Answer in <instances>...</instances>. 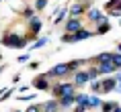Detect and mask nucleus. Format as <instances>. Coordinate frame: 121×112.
Segmentation results:
<instances>
[{"mask_svg":"<svg viewBox=\"0 0 121 112\" xmlns=\"http://www.w3.org/2000/svg\"><path fill=\"white\" fill-rule=\"evenodd\" d=\"M2 43L6 45V47H14V49H21V47H25L27 39H25V37H19V35H14V33H8V35H4Z\"/></svg>","mask_w":121,"mask_h":112,"instance_id":"f257e3e1","label":"nucleus"},{"mask_svg":"<svg viewBox=\"0 0 121 112\" xmlns=\"http://www.w3.org/2000/svg\"><path fill=\"white\" fill-rule=\"evenodd\" d=\"M53 94L56 96H72L74 94V86L72 84H60V86L53 88Z\"/></svg>","mask_w":121,"mask_h":112,"instance_id":"f03ea898","label":"nucleus"},{"mask_svg":"<svg viewBox=\"0 0 121 112\" xmlns=\"http://www.w3.org/2000/svg\"><path fill=\"white\" fill-rule=\"evenodd\" d=\"M68 71H70L68 63H64V65L60 63V65H56V67H53V69L49 71V73H47V77H64V75L68 73Z\"/></svg>","mask_w":121,"mask_h":112,"instance_id":"7ed1b4c3","label":"nucleus"},{"mask_svg":"<svg viewBox=\"0 0 121 112\" xmlns=\"http://www.w3.org/2000/svg\"><path fill=\"white\" fill-rule=\"evenodd\" d=\"M66 29H68V33H78V31H82V25H80L78 19H70L68 25H66Z\"/></svg>","mask_w":121,"mask_h":112,"instance_id":"20e7f679","label":"nucleus"},{"mask_svg":"<svg viewBox=\"0 0 121 112\" xmlns=\"http://www.w3.org/2000/svg\"><path fill=\"white\" fill-rule=\"evenodd\" d=\"M90 35H92V33H90V31H84V29H82V31H78V33H74V35H72V37H74V41H82V39H88Z\"/></svg>","mask_w":121,"mask_h":112,"instance_id":"39448f33","label":"nucleus"},{"mask_svg":"<svg viewBox=\"0 0 121 112\" xmlns=\"http://www.w3.org/2000/svg\"><path fill=\"white\" fill-rule=\"evenodd\" d=\"M96 69H99V73H111V71H115L113 63H101V67H96Z\"/></svg>","mask_w":121,"mask_h":112,"instance_id":"423d86ee","label":"nucleus"},{"mask_svg":"<svg viewBox=\"0 0 121 112\" xmlns=\"http://www.w3.org/2000/svg\"><path fill=\"white\" fill-rule=\"evenodd\" d=\"M101 88H103V92H111V90L115 88V80H111V77H109V80H105V81L101 84Z\"/></svg>","mask_w":121,"mask_h":112,"instance_id":"0eeeda50","label":"nucleus"},{"mask_svg":"<svg viewBox=\"0 0 121 112\" xmlns=\"http://www.w3.org/2000/svg\"><path fill=\"white\" fill-rule=\"evenodd\" d=\"M41 108H45V112H57V102L56 100H49L45 106H41Z\"/></svg>","mask_w":121,"mask_h":112,"instance_id":"6e6552de","label":"nucleus"},{"mask_svg":"<svg viewBox=\"0 0 121 112\" xmlns=\"http://www.w3.org/2000/svg\"><path fill=\"white\" fill-rule=\"evenodd\" d=\"M111 63H113V67H121V53H111Z\"/></svg>","mask_w":121,"mask_h":112,"instance_id":"1a4fd4ad","label":"nucleus"},{"mask_svg":"<svg viewBox=\"0 0 121 112\" xmlns=\"http://www.w3.org/2000/svg\"><path fill=\"white\" fill-rule=\"evenodd\" d=\"M72 102H74V94H72V96H62V100H60V106H62V108H66V106H70Z\"/></svg>","mask_w":121,"mask_h":112,"instance_id":"9d476101","label":"nucleus"},{"mask_svg":"<svg viewBox=\"0 0 121 112\" xmlns=\"http://www.w3.org/2000/svg\"><path fill=\"white\" fill-rule=\"evenodd\" d=\"M86 81H88V73H84V71L76 73V84L78 86H82V84H86Z\"/></svg>","mask_w":121,"mask_h":112,"instance_id":"9b49d317","label":"nucleus"},{"mask_svg":"<svg viewBox=\"0 0 121 112\" xmlns=\"http://www.w3.org/2000/svg\"><path fill=\"white\" fill-rule=\"evenodd\" d=\"M47 80H45V75L43 77H39V80H35V88H39V90H47Z\"/></svg>","mask_w":121,"mask_h":112,"instance_id":"f8f14e48","label":"nucleus"},{"mask_svg":"<svg viewBox=\"0 0 121 112\" xmlns=\"http://www.w3.org/2000/svg\"><path fill=\"white\" fill-rule=\"evenodd\" d=\"M101 106H103V108H101L103 112H113L115 108H117V104H115V102H105V104H101Z\"/></svg>","mask_w":121,"mask_h":112,"instance_id":"ddd939ff","label":"nucleus"},{"mask_svg":"<svg viewBox=\"0 0 121 112\" xmlns=\"http://www.w3.org/2000/svg\"><path fill=\"white\" fill-rule=\"evenodd\" d=\"M70 14L74 16V19H76V16H80V14H82V4H74V6H72V10H70Z\"/></svg>","mask_w":121,"mask_h":112,"instance_id":"4468645a","label":"nucleus"},{"mask_svg":"<svg viewBox=\"0 0 121 112\" xmlns=\"http://www.w3.org/2000/svg\"><path fill=\"white\" fill-rule=\"evenodd\" d=\"M96 61L99 63H111V53H101L96 57Z\"/></svg>","mask_w":121,"mask_h":112,"instance_id":"2eb2a0df","label":"nucleus"},{"mask_svg":"<svg viewBox=\"0 0 121 112\" xmlns=\"http://www.w3.org/2000/svg\"><path fill=\"white\" fill-rule=\"evenodd\" d=\"M39 29H41V20H39V19H33L31 20V33H39Z\"/></svg>","mask_w":121,"mask_h":112,"instance_id":"dca6fc26","label":"nucleus"},{"mask_svg":"<svg viewBox=\"0 0 121 112\" xmlns=\"http://www.w3.org/2000/svg\"><path fill=\"white\" fill-rule=\"evenodd\" d=\"M101 104H103V102H101L99 98H96V96H92V98H88V106H95V108H96V106H101Z\"/></svg>","mask_w":121,"mask_h":112,"instance_id":"f3484780","label":"nucleus"},{"mask_svg":"<svg viewBox=\"0 0 121 112\" xmlns=\"http://www.w3.org/2000/svg\"><path fill=\"white\" fill-rule=\"evenodd\" d=\"M109 12L113 14V16H121V4H119V6H113L111 10H109Z\"/></svg>","mask_w":121,"mask_h":112,"instance_id":"a211bd4d","label":"nucleus"},{"mask_svg":"<svg viewBox=\"0 0 121 112\" xmlns=\"http://www.w3.org/2000/svg\"><path fill=\"white\" fill-rule=\"evenodd\" d=\"M92 92H103V88H101V81H92Z\"/></svg>","mask_w":121,"mask_h":112,"instance_id":"6ab92c4d","label":"nucleus"},{"mask_svg":"<svg viewBox=\"0 0 121 112\" xmlns=\"http://www.w3.org/2000/svg\"><path fill=\"white\" fill-rule=\"evenodd\" d=\"M64 16H66V10H64V8H60V12H57V16H56V23H60Z\"/></svg>","mask_w":121,"mask_h":112,"instance_id":"aec40b11","label":"nucleus"},{"mask_svg":"<svg viewBox=\"0 0 121 112\" xmlns=\"http://www.w3.org/2000/svg\"><path fill=\"white\" fill-rule=\"evenodd\" d=\"M45 43H47V37H45V39H39L37 43H35V47H33V49H39V47H43Z\"/></svg>","mask_w":121,"mask_h":112,"instance_id":"412c9836","label":"nucleus"},{"mask_svg":"<svg viewBox=\"0 0 121 112\" xmlns=\"http://www.w3.org/2000/svg\"><path fill=\"white\" fill-rule=\"evenodd\" d=\"M45 4H47V0H37V10L45 8Z\"/></svg>","mask_w":121,"mask_h":112,"instance_id":"4be33fe9","label":"nucleus"},{"mask_svg":"<svg viewBox=\"0 0 121 112\" xmlns=\"http://www.w3.org/2000/svg\"><path fill=\"white\" fill-rule=\"evenodd\" d=\"M109 31V25L107 23H101V29H99V33H107Z\"/></svg>","mask_w":121,"mask_h":112,"instance_id":"5701e85b","label":"nucleus"},{"mask_svg":"<svg viewBox=\"0 0 121 112\" xmlns=\"http://www.w3.org/2000/svg\"><path fill=\"white\" fill-rule=\"evenodd\" d=\"M25 16H27V19H33V10H31V8H27V10H25Z\"/></svg>","mask_w":121,"mask_h":112,"instance_id":"b1692460","label":"nucleus"},{"mask_svg":"<svg viewBox=\"0 0 121 112\" xmlns=\"http://www.w3.org/2000/svg\"><path fill=\"white\" fill-rule=\"evenodd\" d=\"M19 61H21V63H27V61H29V55H23V57H19Z\"/></svg>","mask_w":121,"mask_h":112,"instance_id":"393cba45","label":"nucleus"},{"mask_svg":"<svg viewBox=\"0 0 121 112\" xmlns=\"http://www.w3.org/2000/svg\"><path fill=\"white\" fill-rule=\"evenodd\" d=\"M39 108H41V106H33V108H29L27 112H39Z\"/></svg>","mask_w":121,"mask_h":112,"instance_id":"a878e982","label":"nucleus"},{"mask_svg":"<svg viewBox=\"0 0 121 112\" xmlns=\"http://www.w3.org/2000/svg\"><path fill=\"white\" fill-rule=\"evenodd\" d=\"M84 110H86L84 106H76V112H84Z\"/></svg>","mask_w":121,"mask_h":112,"instance_id":"bb28decb","label":"nucleus"},{"mask_svg":"<svg viewBox=\"0 0 121 112\" xmlns=\"http://www.w3.org/2000/svg\"><path fill=\"white\" fill-rule=\"evenodd\" d=\"M113 112H121V108H119V106H117V108H115V110Z\"/></svg>","mask_w":121,"mask_h":112,"instance_id":"cd10ccee","label":"nucleus"},{"mask_svg":"<svg viewBox=\"0 0 121 112\" xmlns=\"http://www.w3.org/2000/svg\"><path fill=\"white\" fill-rule=\"evenodd\" d=\"M119 51H121V45H119Z\"/></svg>","mask_w":121,"mask_h":112,"instance_id":"c85d7f7f","label":"nucleus"},{"mask_svg":"<svg viewBox=\"0 0 121 112\" xmlns=\"http://www.w3.org/2000/svg\"><path fill=\"white\" fill-rule=\"evenodd\" d=\"M0 59H2V55H0Z\"/></svg>","mask_w":121,"mask_h":112,"instance_id":"c756f323","label":"nucleus"},{"mask_svg":"<svg viewBox=\"0 0 121 112\" xmlns=\"http://www.w3.org/2000/svg\"><path fill=\"white\" fill-rule=\"evenodd\" d=\"M0 71H2V67H0Z\"/></svg>","mask_w":121,"mask_h":112,"instance_id":"7c9ffc66","label":"nucleus"}]
</instances>
